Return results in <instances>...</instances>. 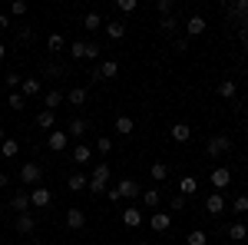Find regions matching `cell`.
<instances>
[{
    "label": "cell",
    "instance_id": "cell-34",
    "mask_svg": "<svg viewBox=\"0 0 248 245\" xmlns=\"http://www.w3.org/2000/svg\"><path fill=\"white\" fill-rule=\"evenodd\" d=\"M96 149H99V152H109V149H113V139H109V136H99V139H96Z\"/></svg>",
    "mask_w": 248,
    "mask_h": 245
},
{
    "label": "cell",
    "instance_id": "cell-26",
    "mask_svg": "<svg viewBox=\"0 0 248 245\" xmlns=\"http://www.w3.org/2000/svg\"><path fill=\"white\" fill-rule=\"evenodd\" d=\"M90 156H93L90 146H77V149H73V159H77L79 166H83V163H90Z\"/></svg>",
    "mask_w": 248,
    "mask_h": 245
},
{
    "label": "cell",
    "instance_id": "cell-1",
    "mask_svg": "<svg viewBox=\"0 0 248 245\" xmlns=\"http://www.w3.org/2000/svg\"><path fill=\"white\" fill-rule=\"evenodd\" d=\"M106 182H109V166H106V163H99V166H96L93 169V176H90V192H106Z\"/></svg>",
    "mask_w": 248,
    "mask_h": 245
},
{
    "label": "cell",
    "instance_id": "cell-19",
    "mask_svg": "<svg viewBox=\"0 0 248 245\" xmlns=\"http://www.w3.org/2000/svg\"><path fill=\"white\" fill-rule=\"evenodd\" d=\"M245 235H248V226H245V222H235V226L229 229V239H235V242H242Z\"/></svg>",
    "mask_w": 248,
    "mask_h": 245
},
{
    "label": "cell",
    "instance_id": "cell-30",
    "mask_svg": "<svg viewBox=\"0 0 248 245\" xmlns=\"http://www.w3.org/2000/svg\"><path fill=\"white\" fill-rule=\"evenodd\" d=\"M46 47H50V50H53V53H60V50H63V47H66V40L60 37V33H50V40H46Z\"/></svg>",
    "mask_w": 248,
    "mask_h": 245
},
{
    "label": "cell",
    "instance_id": "cell-7",
    "mask_svg": "<svg viewBox=\"0 0 248 245\" xmlns=\"http://www.w3.org/2000/svg\"><path fill=\"white\" fill-rule=\"evenodd\" d=\"M46 143H50V149H53V152H63V149H66V143H70V132H50Z\"/></svg>",
    "mask_w": 248,
    "mask_h": 245
},
{
    "label": "cell",
    "instance_id": "cell-3",
    "mask_svg": "<svg viewBox=\"0 0 248 245\" xmlns=\"http://www.w3.org/2000/svg\"><path fill=\"white\" fill-rule=\"evenodd\" d=\"M70 53H73V57H83V60H93V57H99V47H96V43H73Z\"/></svg>",
    "mask_w": 248,
    "mask_h": 245
},
{
    "label": "cell",
    "instance_id": "cell-9",
    "mask_svg": "<svg viewBox=\"0 0 248 245\" xmlns=\"http://www.w3.org/2000/svg\"><path fill=\"white\" fill-rule=\"evenodd\" d=\"M86 222V212H79V209H66V226L70 229H83Z\"/></svg>",
    "mask_w": 248,
    "mask_h": 245
},
{
    "label": "cell",
    "instance_id": "cell-29",
    "mask_svg": "<svg viewBox=\"0 0 248 245\" xmlns=\"http://www.w3.org/2000/svg\"><path fill=\"white\" fill-rule=\"evenodd\" d=\"M53 119H57L53 110H40V116H37V123L43 126V130H50V126H53Z\"/></svg>",
    "mask_w": 248,
    "mask_h": 245
},
{
    "label": "cell",
    "instance_id": "cell-44",
    "mask_svg": "<svg viewBox=\"0 0 248 245\" xmlns=\"http://www.w3.org/2000/svg\"><path fill=\"white\" fill-rule=\"evenodd\" d=\"M7 27H10V17H7V14H0V30H7Z\"/></svg>",
    "mask_w": 248,
    "mask_h": 245
},
{
    "label": "cell",
    "instance_id": "cell-36",
    "mask_svg": "<svg viewBox=\"0 0 248 245\" xmlns=\"http://www.w3.org/2000/svg\"><path fill=\"white\" fill-rule=\"evenodd\" d=\"M218 93H222V96H235V83H232V80L218 83Z\"/></svg>",
    "mask_w": 248,
    "mask_h": 245
},
{
    "label": "cell",
    "instance_id": "cell-45",
    "mask_svg": "<svg viewBox=\"0 0 248 245\" xmlns=\"http://www.w3.org/2000/svg\"><path fill=\"white\" fill-rule=\"evenodd\" d=\"M3 186H10V179H7V176L0 172V189H3Z\"/></svg>",
    "mask_w": 248,
    "mask_h": 245
},
{
    "label": "cell",
    "instance_id": "cell-10",
    "mask_svg": "<svg viewBox=\"0 0 248 245\" xmlns=\"http://www.w3.org/2000/svg\"><path fill=\"white\" fill-rule=\"evenodd\" d=\"M116 192H119V199H129V196H139V186H136L133 179H123V182L116 186Z\"/></svg>",
    "mask_w": 248,
    "mask_h": 245
},
{
    "label": "cell",
    "instance_id": "cell-23",
    "mask_svg": "<svg viewBox=\"0 0 248 245\" xmlns=\"http://www.w3.org/2000/svg\"><path fill=\"white\" fill-rule=\"evenodd\" d=\"M10 206L17 209V212H23V209L30 206V196H27V192H17V196H14V199H10Z\"/></svg>",
    "mask_w": 248,
    "mask_h": 245
},
{
    "label": "cell",
    "instance_id": "cell-40",
    "mask_svg": "<svg viewBox=\"0 0 248 245\" xmlns=\"http://www.w3.org/2000/svg\"><path fill=\"white\" fill-rule=\"evenodd\" d=\"M119 10H123V14H133V10H136V0H119Z\"/></svg>",
    "mask_w": 248,
    "mask_h": 245
},
{
    "label": "cell",
    "instance_id": "cell-13",
    "mask_svg": "<svg viewBox=\"0 0 248 245\" xmlns=\"http://www.w3.org/2000/svg\"><path fill=\"white\" fill-rule=\"evenodd\" d=\"M40 90H43L40 80H23V83H20V96H23V99H27V96H37Z\"/></svg>",
    "mask_w": 248,
    "mask_h": 245
},
{
    "label": "cell",
    "instance_id": "cell-24",
    "mask_svg": "<svg viewBox=\"0 0 248 245\" xmlns=\"http://www.w3.org/2000/svg\"><path fill=\"white\" fill-rule=\"evenodd\" d=\"M66 99H70L73 106H83V103H86V90H83V86H77V90H70V96H66Z\"/></svg>",
    "mask_w": 248,
    "mask_h": 245
},
{
    "label": "cell",
    "instance_id": "cell-43",
    "mask_svg": "<svg viewBox=\"0 0 248 245\" xmlns=\"http://www.w3.org/2000/svg\"><path fill=\"white\" fill-rule=\"evenodd\" d=\"M20 83H23V80H20L17 73H10V76H7V86H20Z\"/></svg>",
    "mask_w": 248,
    "mask_h": 245
},
{
    "label": "cell",
    "instance_id": "cell-39",
    "mask_svg": "<svg viewBox=\"0 0 248 245\" xmlns=\"http://www.w3.org/2000/svg\"><path fill=\"white\" fill-rule=\"evenodd\" d=\"M235 212H248V196H238L235 199Z\"/></svg>",
    "mask_w": 248,
    "mask_h": 245
},
{
    "label": "cell",
    "instance_id": "cell-16",
    "mask_svg": "<svg viewBox=\"0 0 248 245\" xmlns=\"http://www.w3.org/2000/svg\"><path fill=\"white\" fill-rule=\"evenodd\" d=\"M106 33H109L113 40H123V33H126V27H123V20H109V23H106Z\"/></svg>",
    "mask_w": 248,
    "mask_h": 245
},
{
    "label": "cell",
    "instance_id": "cell-38",
    "mask_svg": "<svg viewBox=\"0 0 248 245\" xmlns=\"http://www.w3.org/2000/svg\"><path fill=\"white\" fill-rule=\"evenodd\" d=\"M10 14H27V3H23V0H14V3H10Z\"/></svg>",
    "mask_w": 248,
    "mask_h": 245
},
{
    "label": "cell",
    "instance_id": "cell-41",
    "mask_svg": "<svg viewBox=\"0 0 248 245\" xmlns=\"http://www.w3.org/2000/svg\"><path fill=\"white\" fill-rule=\"evenodd\" d=\"M159 27H162V33H172V30H175V20H172V17H166L162 23H159Z\"/></svg>",
    "mask_w": 248,
    "mask_h": 245
},
{
    "label": "cell",
    "instance_id": "cell-46",
    "mask_svg": "<svg viewBox=\"0 0 248 245\" xmlns=\"http://www.w3.org/2000/svg\"><path fill=\"white\" fill-rule=\"evenodd\" d=\"M3 57H7V50H3V43H0V60H3Z\"/></svg>",
    "mask_w": 248,
    "mask_h": 245
},
{
    "label": "cell",
    "instance_id": "cell-20",
    "mask_svg": "<svg viewBox=\"0 0 248 245\" xmlns=\"http://www.w3.org/2000/svg\"><path fill=\"white\" fill-rule=\"evenodd\" d=\"M142 202H146V206H159V202H162V192H159V189H146V192H142Z\"/></svg>",
    "mask_w": 248,
    "mask_h": 245
},
{
    "label": "cell",
    "instance_id": "cell-42",
    "mask_svg": "<svg viewBox=\"0 0 248 245\" xmlns=\"http://www.w3.org/2000/svg\"><path fill=\"white\" fill-rule=\"evenodd\" d=\"M172 209L182 212V209H186V196H175V199H172Z\"/></svg>",
    "mask_w": 248,
    "mask_h": 245
},
{
    "label": "cell",
    "instance_id": "cell-25",
    "mask_svg": "<svg viewBox=\"0 0 248 245\" xmlns=\"http://www.w3.org/2000/svg\"><path fill=\"white\" fill-rule=\"evenodd\" d=\"M86 130H90V123H86V119H73V123H70V136H77V139H79Z\"/></svg>",
    "mask_w": 248,
    "mask_h": 245
},
{
    "label": "cell",
    "instance_id": "cell-27",
    "mask_svg": "<svg viewBox=\"0 0 248 245\" xmlns=\"http://www.w3.org/2000/svg\"><path fill=\"white\" fill-rule=\"evenodd\" d=\"M195 189H199V182H195V179H192V176H186V179H182V182H179V192H182V196H192V192H195Z\"/></svg>",
    "mask_w": 248,
    "mask_h": 245
},
{
    "label": "cell",
    "instance_id": "cell-37",
    "mask_svg": "<svg viewBox=\"0 0 248 245\" xmlns=\"http://www.w3.org/2000/svg\"><path fill=\"white\" fill-rule=\"evenodd\" d=\"M205 239H209L205 232H192V235H189V245H205Z\"/></svg>",
    "mask_w": 248,
    "mask_h": 245
},
{
    "label": "cell",
    "instance_id": "cell-32",
    "mask_svg": "<svg viewBox=\"0 0 248 245\" xmlns=\"http://www.w3.org/2000/svg\"><path fill=\"white\" fill-rule=\"evenodd\" d=\"M17 229H20V232H33V219H30V215L23 212V215L17 219Z\"/></svg>",
    "mask_w": 248,
    "mask_h": 245
},
{
    "label": "cell",
    "instance_id": "cell-18",
    "mask_svg": "<svg viewBox=\"0 0 248 245\" xmlns=\"http://www.w3.org/2000/svg\"><path fill=\"white\" fill-rule=\"evenodd\" d=\"M60 103H63V93H60V90H50V93L43 96V106H46V110H53Z\"/></svg>",
    "mask_w": 248,
    "mask_h": 245
},
{
    "label": "cell",
    "instance_id": "cell-4",
    "mask_svg": "<svg viewBox=\"0 0 248 245\" xmlns=\"http://www.w3.org/2000/svg\"><path fill=\"white\" fill-rule=\"evenodd\" d=\"M232 149V139L229 136H215V139H209V156H222V152Z\"/></svg>",
    "mask_w": 248,
    "mask_h": 245
},
{
    "label": "cell",
    "instance_id": "cell-28",
    "mask_svg": "<svg viewBox=\"0 0 248 245\" xmlns=\"http://www.w3.org/2000/svg\"><path fill=\"white\" fill-rule=\"evenodd\" d=\"M116 132L129 136V132H133V119H129V116H119V119H116Z\"/></svg>",
    "mask_w": 248,
    "mask_h": 245
},
{
    "label": "cell",
    "instance_id": "cell-15",
    "mask_svg": "<svg viewBox=\"0 0 248 245\" xmlns=\"http://www.w3.org/2000/svg\"><path fill=\"white\" fill-rule=\"evenodd\" d=\"M202 30H205V20L202 17H192L189 23H186V33H189V37H199Z\"/></svg>",
    "mask_w": 248,
    "mask_h": 245
},
{
    "label": "cell",
    "instance_id": "cell-14",
    "mask_svg": "<svg viewBox=\"0 0 248 245\" xmlns=\"http://www.w3.org/2000/svg\"><path fill=\"white\" fill-rule=\"evenodd\" d=\"M229 182H232V172L229 169H215V172H212V186H215V189H225Z\"/></svg>",
    "mask_w": 248,
    "mask_h": 245
},
{
    "label": "cell",
    "instance_id": "cell-49",
    "mask_svg": "<svg viewBox=\"0 0 248 245\" xmlns=\"http://www.w3.org/2000/svg\"><path fill=\"white\" fill-rule=\"evenodd\" d=\"M245 132H248V123H245Z\"/></svg>",
    "mask_w": 248,
    "mask_h": 245
},
{
    "label": "cell",
    "instance_id": "cell-48",
    "mask_svg": "<svg viewBox=\"0 0 248 245\" xmlns=\"http://www.w3.org/2000/svg\"><path fill=\"white\" fill-rule=\"evenodd\" d=\"M139 245H149V242H139Z\"/></svg>",
    "mask_w": 248,
    "mask_h": 245
},
{
    "label": "cell",
    "instance_id": "cell-6",
    "mask_svg": "<svg viewBox=\"0 0 248 245\" xmlns=\"http://www.w3.org/2000/svg\"><path fill=\"white\" fill-rule=\"evenodd\" d=\"M149 226L155 229V232H166V229L172 226V219H169V212H153L149 215Z\"/></svg>",
    "mask_w": 248,
    "mask_h": 245
},
{
    "label": "cell",
    "instance_id": "cell-8",
    "mask_svg": "<svg viewBox=\"0 0 248 245\" xmlns=\"http://www.w3.org/2000/svg\"><path fill=\"white\" fill-rule=\"evenodd\" d=\"M123 226H129V229L142 226V212L139 209H123Z\"/></svg>",
    "mask_w": 248,
    "mask_h": 245
},
{
    "label": "cell",
    "instance_id": "cell-31",
    "mask_svg": "<svg viewBox=\"0 0 248 245\" xmlns=\"http://www.w3.org/2000/svg\"><path fill=\"white\" fill-rule=\"evenodd\" d=\"M99 23H103L99 14H86V17H83V27H86V30H99Z\"/></svg>",
    "mask_w": 248,
    "mask_h": 245
},
{
    "label": "cell",
    "instance_id": "cell-17",
    "mask_svg": "<svg viewBox=\"0 0 248 245\" xmlns=\"http://www.w3.org/2000/svg\"><path fill=\"white\" fill-rule=\"evenodd\" d=\"M116 73H119V63H116V60H106V63L99 66V76H106V80H113Z\"/></svg>",
    "mask_w": 248,
    "mask_h": 245
},
{
    "label": "cell",
    "instance_id": "cell-22",
    "mask_svg": "<svg viewBox=\"0 0 248 245\" xmlns=\"http://www.w3.org/2000/svg\"><path fill=\"white\" fill-rule=\"evenodd\" d=\"M66 186L73 189V192H79V189L90 186V176H70V182H66Z\"/></svg>",
    "mask_w": 248,
    "mask_h": 245
},
{
    "label": "cell",
    "instance_id": "cell-5",
    "mask_svg": "<svg viewBox=\"0 0 248 245\" xmlns=\"http://www.w3.org/2000/svg\"><path fill=\"white\" fill-rule=\"evenodd\" d=\"M30 206H37V209L50 206V189H46V186H37L33 192H30Z\"/></svg>",
    "mask_w": 248,
    "mask_h": 245
},
{
    "label": "cell",
    "instance_id": "cell-21",
    "mask_svg": "<svg viewBox=\"0 0 248 245\" xmlns=\"http://www.w3.org/2000/svg\"><path fill=\"white\" fill-rule=\"evenodd\" d=\"M17 139H3V143H0V152H3V156H7V159H14V156H17Z\"/></svg>",
    "mask_w": 248,
    "mask_h": 245
},
{
    "label": "cell",
    "instance_id": "cell-33",
    "mask_svg": "<svg viewBox=\"0 0 248 245\" xmlns=\"http://www.w3.org/2000/svg\"><path fill=\"white\" fill-rule=\"evenodd\" d=\"M166 176H169V169H166L162 163H155V166H153V179H155V182H162Z\"/></svg>",
    "mask_w": 248,
    "mask_h": 245
},
{
    "label": "cell",
    "instance_id": "cell-2",
    "mask_svg": "<svg viewBox=\"0 0 248 245\" xmlns=\"http://www.w3.org/2000/svg\"><path fill=\"white\" fill-rule=\"evenodd\" d=\"M20 179H23V186H37V182H40V166H37V163H23Z\"/></svg>",
    "mask_w": 248,
    "mask_h": 245
},
{
    "label": "cell",
    "instance_id": "cell-11",
    "mask_svg": "<svg viewBox=\"0 0 248 245\" xmlns=\"http://www.w3.org/2000/svg\"><path fill=\"white\" fill-rule=\"evenodd\" d=\"M205 209H209L212 215H222V209H225V199H222L218 192H212L209 199H205Z\"/></svg>",
    "mask_w": 248,
    "mask_h": 245
},
{
    "label": "cell",
    "instance_id": "cell-12",
    "mask_svg": "<svg viewBox=\"0 0 248 245\" xmlns=\"http://www.w3.org/2000/svg\"><path fill=\"white\" fill-rule=\"evenodd\" d=\"M172 139H175V143H189L192 130L186 126V123H175V126H172Z\"/></svg>",
    "mask_w": 248,
    "mask_h": 245
},
{
    "label": "cell",
    "instance_id": "cell-47",
    "mask_svg": "<svg viewBox=\"0 0 248 245\" xmlns=\"http://www.w3.org/2000/svg\"><path fill=\"white\" fill-rule=\"evenodd\" d=\"M0 143H3V126H0Z\"/></svg>",
    "mask_w": 248,
    "mask_h": 245
},
{
    "label": "cell",
    "instance_id": "cell-35",
    "mask_svg": "<svg viewBox=\"0 0 248 245\" xmlns=\"http://www.w3.org/2000/svg\"><path fill=\"white\" fill-rule=\"evenodd\" d=\"M7 103H10V110H23V103H27V99H23L20 93H10V99H7Z\"/></svg>",
    "mask_w": 248,
    "mask_h": 245
}]
</instances>
